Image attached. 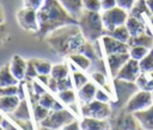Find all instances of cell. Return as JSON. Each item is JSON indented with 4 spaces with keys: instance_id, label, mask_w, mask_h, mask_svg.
<instances>
[{
    "instance_id": "cell-35",
    "label": "cell",
    "mask_w": 153,
    "mask_h": 130,
    "mask_svg": "<svg viewBox=\"0 0 153 130\" xmlns=\"http://www.w3.org/2000/svg\"><path fill=\"white\" fill-rule=\"evenodd\" d=\"M72 80H73V83L74 86L79 89L80 87H82L88 80L86 78L85 74H82L81 72H78V70H73V74H72Z\"/></svg>"
},
{
    "instance_id": "cell-57",
    "label": "cell",
    "mask_w": 153,
    "mask_h": 130,
    "mask_svg": "<svg viewBox=\"0 0 153 130\" xmlns=\"http://www.w3.org/2000/svg\"><path fill=\"white\" fill-rule=\"evenodd\" d=\"M152 98H153V92H152Z\"/></svg>"
},
{
    "instance_id": "cell-7",
    "label": "cell",
    "mask_w": 153,
    "mask_h": 130,
    "mask_svg": "<svg viewBox=\"0 0 153 130\" xmlns=\"http://www.w3.org/2000/svg\"><path fill=\"white\" fill-rule=\"evenodd\" d=\"M151 105H153V98L152 92L149 91H139L134 93L130 99L126 104V111L129 113H134L137 111H142L148 109Z\"/></svg>"
},
{
    "instance_id": "cell-49",
    "label": "cell",
    "mask_w": 153,
    "mask_h": 130,
    "mask_svg": "<svg viewBox=\"0 0 153 130\" xmlns=\"http://www.w3.org/2000/svg\"><path fill=\"white\" fill-rule=\"evenodd\" d=\"M31 86H32V89H33V92L35 93H37V94H39V95H42L43 93H45V89L43 88V86H41L37 81H31Z\"/></svg>"
},
{
    "instance_id": "cell-56",
    "label": "cell",
    "mask_w": 153,
    "mask_h": 130,
    "mask_svg": "<svg viewBox=\"0 0 153 130\" xmlns=\"http://www.w3.org/2000/svg\"><path fill=\"white\" fill-rule=\"evenodd\" d=\"M149 19H151V24H152V26H153V14L149 17Z\"/></svg>"
},
{
    "instance_id": "cell-54",
    "label": "cell",
    "mask_w": 153,
    "mask_h": 130,
    "mask_svg": "<svg viewBox=\"0 0 153 130\" xmlns=\"http://www.w3.org/2000/svg\"><path fill=\"white\" fill-rule=\"evenodd\" d=\"M147 1V5H148V8L151 11V13L153 14V0H146Z\"/></svg>"
},
{
    "instance_id": "cell-8",
    "label": "cell",
    "mask_w": 153,
    "mask_h": 130,
    "mask_svg": "<svg viewBox=\"0 0 153 130\" xmlns=\"http://www.w3.org/2000/svg\"><path fill=\"white\" fill-rule=\"evenodd\" d=\"M17 20L22 29L30 32H37L38 31V17L37 11L32 8L24 7L17 13Z\"/></svg>"
},
{
    "instance_id": "cell-24",
    "label": "cell",
    "mask_w": 153,
    "mask_h": 130,
    "mask_svg": "<svg viewBox=\"0 0 153 130\" xmlns=\"http://www.w3.org/2000/svg\"><path fill=\"white\" fill-rule=\"evenodd\" d=\"M104 35H108V36H111L114 37L115 39H118L121 42H124V43H128L129 41V37H130V33L124 25H121V26H117L115 27L114 30H109V31H104Z\"/></svg>"
},
{
    "instance_id": "cell-3",
    "label": "cell",
    "mask_w": 153,
    "mask_h": 130,
    "mask_svg": "<svg viewBox=\"0 0 153 130\" xmlns=\"http://www.w3.org/2000/svg\"><path fill=\"white\" fill-rule=\"evenodd\" d=\"M78 26L85 39L88 42H96L104 36V24L102 20V14L99 12H91L82 10L76 18Z\"/></svg>"
},
{
    "instance_id": "cell-18",
    "label": "cell",
    "mask_w": 153,
    "mask_h": 130,
    "mask_svg": "<svg viewBox=\"0 0 153 130\" xmlns=\"http://www.w3.org/2000/svg\"><path fill=\"white\" fill-rule=\"evenodd\" d=\"M20 98L18 95H7V97H0V111L11 114L19 105Z\"/></svg>"
},
{
    "instance_id": "cell-1",
    "label": "cell",
    "mask_w": 153,
    "mask_h": 130,
    "mask_svg": "<svg viewBox=\"0 0 153 130\" xmlns=\"http://www.w3.org/2000/svg\"><path fill=\"white\" fill-rule=\"evenodd\" d=\"M38 17V31L36 36L38 38H45L54 30L69 25L78 24L75 17H73L59 0H44L43 5L37 10Z\"/></svg>"
},
{
    "instance_id": "cell-9",
    "label": "cell",
    "mask_w": 153,
    "mask_h": 130,
    "mask_svg": "<svg viewBox=\"0 0 153 130\" xmlns=\"http://www.w3.org/2000/svg\"><path fill=\"white\" fill-rule=\"evenodd\" d=\"M140 74H141V69H140L139 61H136L134 58H129L122 66V68L118 70L116 79L128 81V82H135Z\"/></svg>"
},
{
    "instance_id": "cell-30",
    "label": "cell",
    "mask_w": 153,
    "mask_h": 130,
    "mask_svg": "<svg viewBox=\"0 0 153 130\" xmlns=\"http://www.w3.org/2000/svg\"><path fill=\"white\" fill-rule=\"evenodd\" d=\"M141 72H153V49H151L147 55L139 61Z\"/></svg>"
},
{
    "instance_id": "cell-37",
    "label": "cell",
    "mask_w": 153,
    "mask_h": 130,
    "mask_svg": "<svg viewBox=\"0 0 153 130\" xmlns=\"http://www.w3.org/2000/svg\"><path fill=\"white\" fill-rule=\"evenodd\" d=\"M55 101H56L55 98H54L50 93H48V92L43 93V94L41 95V98H39V104H41L42 106L49 109V110H51V107H53V105H54Z\"/></svg>"
},
{
    "instance_id": "cell-51",
    "label": "cell",
    "mask_w": 153,
    "mask_h": 130,
    "mask_svg": "<svg viewBox=\"0 0 153 130\" xmlns=\"http://www.w3.org/2000/svg\"><path fill=\"white\" fill-rule=\"evenodd\" d=\"M49 78H50V75H47V74H38V75H37V79H38L44 86H47Z\"/></svg>"
},
{
    "instance_id": "cell-46",
    "label": "cell",
    "mask_w": 153,
    "mask_h": 130,
    "mask_svg": "<svg viewBox=\"0 0 153 130\" xmlns=\"http://www.w3.org/2000/svg\"><path fill=\"white\" fill-rule=\"evenodd\" d=\"M102 2V10L105 11V10H110L115 6H117V1L116 0H100Z\"/></svg>"
},
{
    "instance_id": "cell-19",
    "label": "cell",
    "mask_w": 153,
    "mask_h": 130,
    "mask_svg": "<svg viewBox=\"0 0 153 130\" xmlns=\"http://www.w3.org/2000/svg\"><path fill=\"white\" fill-rule=\"evenodd\" d=\"M128 45L130 47H145L151 49L153 45V37L147 32H143L137 36H130L128 41Z\"/></svg>"
},
{
    "instance_id": "cell-43",
    "label": "cell",
    "mask_w": 153,
    "mask_h": 130,
    "mask_svg": "<svg viewBox=\"0 0 153 130\" xmlns=\"http://www.w3.org/2000/svg\"><path fill=\"white\" fill-rule=\"evenodd\" d=\"M116 1H117V6L124 8L126 11H130V8L133 7L136 0H116Z\"/></svg>"
},
{
    "instance_id": "cell-45",
    "label": "cell",
    "mask_w": 153,
    "mask_h": 130,
    "mask_svg": "<svg viewBox=\"0 0 153 130\" xmlns=\"http://www.w3.org/2000/svg\"><path fill=\"white\" fill-rule=\"evenodd\" d=\"M47 87L51 92H59V88H57V79H55V78H53L50 75V78L48 80V83H47Z\"/></svg>"
},
{
    "instance_id": "cell-52",
    "label": "cell",
    "mask_w": 153,
    "mask_h": 130,
    "mask_svg": "<svg viewBox=\"0 0 153 130\" xmlns=\"http://www.w3.org/2000/svg\"><path fill=\"white\" fill-rule=\"evenodd\" d=\"M63 109V106L56 100L55 103H54V105H53V107H51V110H55V111H57V110H62Z\"/></svg>"
},
{
    "instance_id": "cell-42",
    "label": "cell",
    "mask_w": 153,
    "mask_h": 130,
    "mask_svg": "<svg viewBox=\"0 0 153 130\" xmlns=\"http://www.w3.org/2000/svg\"><path fill=\"white\" fill-rule=\"evenodd\" d=\"M13 122L18 125V126H20L22 129H24V130H33V126H32V124H31V122L30 120H22V119H13Z\"/></svg>"
},
{
    "instance_id": "cell-38",
    "label": "cell",
    "mask_w": 153,
    "mask_h": 130,
    "mask_svg": "<svg viewBox=\"0 0 153 130\" xmlns=\"http://www.w3.org/2000/svg\"><path fill=\"white\" fill-rule=\"evenodd\" d=\"M19 85V83H18ZM18 85H10L0 87V97H7V95H18Z\"/></svg>"
},
{
    "instance_id": "cell-33",
    "label": "cell",
    "mask_w": 153,
    "mask_h": 130,
    "mask_svg": "<svg viewBox=\"0 0 153 130\" xmlns=\"http://www.w3.org/2000/svg\"><path fill=\"white\" fill-rule=\"evenodd\" d=\"M59 98L67 105L74 104L75 101V93L72 91V88L69 89H65V91H60L59 92Z\"/></svg>"
},
{
    "instance_id": "cell-53",
    "label": "cell",
    "mask_w": 153,
    "mask_h": 130,
    "mask_svg": "<svg viewBox=\"0 0 153 130\" xmlns=\"http://www.w3.org/2000/svg\"><path fill=\"white\" fill-rule=\"evenodd\" d=\"M4 20H5V16H4V10H2V6L0 5V24H4Z\"/></svg>"
},
{
    "instance_id": "cell-48",
    "label": "cell",
    "mask_w": 153,
    "mask_h": 130,
    "mask_svg": "<svg viewBox=\"0 0 153 130\" xmlns=\"http://www.w3.org/2000/svg\"><path fill=\"white\" fill-rule=\"evenodd\" d=\"M0 128H1V130H18L17 126H14L12 123H10V122H8L7 119H5V118L1 120Z\"/></svg>"
},
{
    "instance_id": "cell-2",
    "label": "cell",
    "mask_w": 153,
    "mask_h": 130,
    "mask_svg": "<svg viewBox=\"0 0 153 130\" xmlns=\"http://www.w3.org/2000/svg\"><path fill=\"white\" fill-rule=\"evenodd\" d=\"M45 41L55 54L63 56L79 52L86 42L78 24H69L54 30L45 37Z\"/></svg>"
},
{
    "instance_id": "cell-13",
    "label": "cell",
    "mask_w": 153,
    "mask_h": 130,
    "mask_svg": "<svg viewBox=\"0 0 153 130\" xmlns=\"http://www.w3.org/2000/svg\"><path fill=\"white\" fill-rule=\"evenodd\" d=\"M27 67V61H25L22 56L19 55H13L10 62V69L13 74V76L18 80L22 81L25 79V72Z\"/></svg>"
},
{
    "instance_id": "cell-44",
    "label": "cell",
    "mask_w": 153,
    "mask_h": 130,
    "mask_svg": "<svg viewBox=\"0 0 153 130\" xmlns=\"http://www.w3.org/2000/svg\"><path fill=\"white\" fill-rule=\"evenodd\" d=\"M94 99H97V100H99V101L108 103V101L110 100V97H109L103 89H97V92H96V98H94Z\"/></svg>"
},
{
    "instance_id": "cell-11",
    "label": "cell",
    "mask_w": 153,
    "mask_h": 130,
    "mask_svg": "<svg viewBox=\"0 0 153 130\" xmlns=\"http://www.w3.org/2000/svg\"><path fill=\"white\" fill-rule=\"evenodd\" d=\"M102 44H103V49L104 52L108 55L111 54H122V52H129V45L128 43L121 42L118 39H115L111 36L104 35L102 37Z\"/></svg>"
},
{
    "instance_id": "cell-50",
    "label": "cell",
    "mask_w": 153,
    "mask_h": 130,
    "mask_svg": "<svg viewBox=\"0 0 153 130\" xmlns=\"http://www.w3.org/2000/svg\"><path fill=\"white\" fill-rule=\"evenodd\" d=\"M7 37V30H6V26L5 24H0V45L5 42Z\"/></svg>"
},
{
    "instance_id": "cell-32",
    "label": "cell",
    "mask_w": 153,
    "mask_h": 130,
    "mask_svg": "<svg viewBox=\"0 0 153 130\" xmlns=\"http://www.w3.org/2000/svg\"><path fill=\"white\" fill-rule=\"evenodd\" d=\"M32 110H33V118H35V120H36L37 123H41L42 120H44V119L47 118V116H48L49 111H50L49 109H47V107L42 106L41 104H38V105L33 106V107H32Z\"/></svg>"
},
{
    "instance_id": "cell-41",
    "label": "cell",
    "mask_w": 153,
    "mask_h": 130,
    "mask_svg": "<svg viewBox=\"0 0 153 130\" xmlns=\"http://www.w3.org/2000/svg\"><path fill=\"white\" fill-rule=\"evenodd\" d=\"M92 79L98 85H100L103 87L106 86V78H105V75H104L103 72H94V73H92Z\"/></svg>"
},
{
    "instance_id": "cell-15",
    "label": "cell",
    "mask_w": 153,
    "mask_h": 130,
    "mask_svg": "<svg viewBox=\"0 0 153 130\" xmlns=\"http://www.w3.org/2000/svg\"><path fill=\"white\" fill-rule=\"evenodd\" d=\"M81 130H109L105 119H97L92 117H84L80 122Z\"/></svg>"
},
{
    "instance_id": "cell-29",
    "label": "cell",
    "mask_w": 153,
    "mask_h": 130,
    "mask_svg": "<svg viewBox=\"0 0 153 130\" xmlns=\"http://www.w3.org/2000/svg\"><path fill=\"white\" fill-rule=\"evenodd\" d=\"M79 52L84 54V55H85L86 57H88L91 61H98V54H97L94 47H93V45L91 44V42H88V41H86V42L84 43V45L81 47V49H80Z\"/></svg>"
},
{
    "instance_id": "cell-40",
    "label": "cell",
    "mask_w": 153,
    "mask_h": 130,
    "mask_svg": "<svg viewBox=\"0 0 153 130\" xmlns=\"http://www.w3.org/2000/svg\"><path fill=\"white\" fill-rule=\"evenodd\" d=\"M24 2V7L27 8H32V10H39V7L43 5L44 0H23Z\"/></svg>"
},
{
    "instance_id": "cell-17",
    "label": "cell",
    "mask_w": 153,
    "mask_h": 130,
    "mask_svg": "<svg viewBox=\"0 0 153 130\" xmlns=\"http://www.w3.org/2000/svg\"><path fill=\"white\" fill-rule=\"evenodd\" d=\"M97 87L93 82H90L87 81L82 87L79 88L78 91V97L79 99L82 101V104H86V103H90L92 101L94 98H96V92H97Z\"/></svg>"
},
{
    "instance_id": "cell-25",
    "label": "cell",
    "mask_w": 153,
    "mask_h": 130,
    "mask_svg": "<svg viewBox=\"0 0 153 130\" xmlns=\"http://www.w3.org/2000/svg\"><path fill=\"white\" fill-rule=\"evenodd\" d=\"M61 5L75 18L81 13L82 8V0H59Z\"/></svg>"
},
{
    "instance_id": "cell-55",
    "label": "cell",
    "mask_w": 153,
    "mask_h": 130,
    "mask_svg": "<svg viewBox=\"0 0 153 130\" xmlns=\"http://www.w3.org/2000/svg\"><path fill=\"white\" fill-rule=\"evenodd\" d=\"M39 130H55V129H50V128H47V126H41Z\"/></svg>"
},
{
    "instance_id": "cell-27",
    "label": "cell",
    "mask_w": 153,
    "mask_h": 130,
    "mask_svg": "<svg viewBox=\"0 0 153 130\" xmlns=\"http://www.w3.org/2000/svg\"><path fill=\"white\" fill-rule=\"evenodd\" d=\"M68 73H69L68 66L65 64V63H59V64H54L53 66L51 72H50V75L53 78L60 80V79H63V78L68 76Z\"/></svg>"
},
{
    "instance_id": "cell-28",
    "label": "cell",
    "mask_w": 153,
    "mask_h": 130,
    "mask_svg": "<svg viewBox=\"0 0 153 130\" xmlns=\"http://www.w3.org/2000/svg\"><path fill=\"white\" fill-rule=\"evenodd\" d=\"M33 61V64L37 69V73L38 74H47V75H50V72H51V63L49 61H45V60H39V58H32Z\"/></svg>"
},
{
    "instance_id": "cell-21",
    "label": "cell",
    "mask_w": 153,
    "mask_h": 130,
    "mask_svg": "<svg viewBox=\"0 0 153 130\" xmlns=\"http://www.w3.org/2000/svg\"><path fill=\"white\" fill-rule=\"evenodd\" d=\"M143 14H147L148 17L152 16V13H151V11L148 8L147 1L146 0H136L135 4L133 5V7L129 11V16H133V17H136V18L142 19V16Z\"/></svg>"
},
{
    "instance_id": "cell-20",
    "label": "cell",
    "mask_w": 153,
    "mask_h": 130,
    "mask_svg": "<svg viewBox=\"0 0 153 130\" xmlns=\"http://www.w3.org/2000/svg\"><path fill=\"white\" fill-rule=\"evenodd\" d=\"M135 83L141 91L153 92V72H141Z\"/></svg>"
},
{
    "instance_id": "cell-39",
    "label": "cell",
    "mask_w": 153,
    "mask_h": 130,
    "mask_svg": "<svg viewBox=\"0 0 153 130\" xmlns=\"http://www.w3.org/2000/svg\"><path fill=\"white\" fill-rule=\"evenodd\" d=\"M73 80L69 78V76H66L63 79H60L57 80V88H59V92L60 91H65V89H69L72 88L73 86Z\"/></svg>"
},
{
    "instance_id": "cell-47",
    "label": "cell",
    "mask_w": 153,
    "mask_h": 130,
    "mask_svg": "<svg viewBox=\"0 0 153 130\" xmlns=\"http://www.w3.org/2000/svg\"><path fill=\"white\" fill-rule=\"evenodd\" d=\"M61 130H81V128H80V122H78V120H73V122H71V123H68L67 125H65Z\"/></svg>"
},
{
    "instance_id": "cell-36",
    "label": "cell",
    "mask_w": 153,
    "mask_h": 130,
    "mask_svg": "<svg viewBox=\"0 0 153 130\" xmlns=\"http://www.w3.org/2000/svg\"><path fill=\"white\" fill-rule=\"evenodd\" d=\"M37 69L33 64L32 58L27 61V67H26V72H25V81H32L33 79H37Z\"/></svg>"
},
{
    "instance_id": "cell-34",
    "label": "cell",
    "mask_w": 153,
    "mask_h": 130,
    "mask_svg": "<svg viewBox=\"0 0 153 130\" xmlns=\"http://www.w3.org/2000/svg\"><path fill=\"white\" fill-rule=\"evenodd\" d=\"M82 8L91 12H99L102 10L100 0H82Z\"/></svg>"
},
{
    "instance_id": "cell-5",
    "label": "cell",
    "mask_w": 153,
    "mask_h": 130,
    "mask_svg": "<svg viewBox=\"0 0 153 130\" xmlns=\"http://www.w3.org/2000/svg\"><path fill=\"white\" fill-rule=\"evenodd\" d=\"M128 17H129L128 12L124 8L120 7V6H115V7L110 8V10L103 11L102 20H103L105 31L114 30L117 26L124 25L127 19H128Z\"/></svg>"
},
{
    "instance_id": "cell-16",
    "label": "cell",
    "mask_w": 153,
    "mask_h": 130,
    "mask_svg": "<svg viewBox=\"0 0 153 130\" xmlns=\"http://www.w3.org/2000/svg\"><path fill=\"white\" fill-rule=\"evenodd\" d=\"M126 26L130 33V36H137L141 35L143 32H146V25L143 23V19L129 16L127 21H126Z\"/></svg>"
},
{
    "instance_id": "cell-26",
    "label": "cell",
    "mask_w": 153,
    "mask_h": 130,
    "mask_svg": "<svg viewBox=\"0 0 153 130\" xmlns=\"http://www.w3.org/2000/svg\"><path fill=\"white\" fill-rule=\"evenodd\" d=\"M68 57H69V60L72 61L73 64H75L76 67H79V68L82 69V70L88 69L90 66H91V62H92L88 57H86V56H85L84 54H81V52H74V54H71Z\"/></svg>"
},
{
    "instance_id": "cell-31",
    "label": "cell",
    "mask_w": 153,
    "mask_h": 130,
    "mask_svg": "<svg viewBox=\"0 0 153 130\" xmlns=\"http://www.w3.org/2000/svg\"><path fill=\"white\" fill-rule=\"evenodd\" d=\"M148 48H145V47H130L129 48V55H130V58H134L136 61H140L142 60L147 52H148Z\"/></svg>"
},
{
    "instance_id": "cell-12",
    "label": "cell",
    "mask_w": 153,
    "mask_h": 130,
    "mask_svg": "<svg viewBox=\"0 0 153 130\" xmlns=\"http://www.w3.org/2000/svg\"><path fill=\"white\" fill-rule=\"evenodd\" d=\"M130 58L129 52H122V54H111L106 56V62H108V67L110 70V74L116 78L118 70L122 68V66Z\"/></svg>"
},
{
    "instance_id": "cell-23",
    "label": "cell",
    "mask_w": 153,
    "mask_h": 130,
    "mask_svg": "<svg viewBox=\"0 0 153 130\" xmlns=\"http://www.w3.org/2000/svg\"><path fill=\"white\" fill-rule=\"evenodd\" d=\"M12 119H22V120H30V111H29V106L25 99H22L18 107L11 113L8 114Z\"/></svg>"
},
{
    "instance_id": "cell-14",
    "label": "cell",
    "mask_w": 153,
    "mask_h": 130,
    "mask_svg": "<svg viewBox=\"0 0 153 130\" xmlns=\"http://www.w3.org/2000/svg\"><path fill=\"white\" fill-rule=\"evenodd\" d=\"M133 116L145 130H153V105H151L146 110L134 112Z\"/></svg>"
},
{
    "instance_id": "cell-10",
    "label": "cell",
    "mask_w": 153,
    "mask_h": 130,
    "mask_svg": "<svg viewBox=\"0 0 153 130\" xmlns=\"http://www.w3.org/2000/svg\"><path fill=\"white\" fill-rule=\"evenodd\" d=\"M115 88L117 93V100L120 101V106L123 104H127V101L130 99V97L136 93L139 87L136 86L135 82H128L123 80H118L115 78ZM117 105V106H118Z\"/></svg>"
},
{
    "instance_id": "cell-4",
    "label": "cell",
    "mask_w": 153,
    "mask_h": 130,
    "mask_svg": "<svg viewBox=\"0 0 153 130\" xmlns=\"http://www.w3.org/2000/svg\"><path fill=\"white\" fill-rule=\"evenodd\" d=\"M75 119L74 114L71 113L68 110H50L47 118L44 120H42L39 123L41 126H47L50 129H55V130H61L65 125H67L68 123L73 122Z\"/></svg>"
},
{
    "instance_id": "cell-22",
    "label": "cell",
    "mask_w": 153,
    "mask_h": 130,
    "mask_svg": "<svg viewBox=\"0 0 153 130\" xmlns=\"http://www.w3.org/2000/svg\"><path fill=\"white\" fill-rule=\"evenodd\" d=\"M19 82L20 81H18L13 76V74L10 69V63H7L0 68V87L10 86V85H18Z\"/></svg>"
},
{
    "instance_id": "cell-6",
    "label": "cell",
    "mask_w": 153,
    "mask_h": 130,
    "mask_svg": "<svg viewBox=\"0 0 153 130\" xmlns=\"http://www.w3.org/2000/svg\"><path fill=\"white\" fill-rule=\"evenodd\" d=\"M82 117H92L97 119H106L111 114V109L108 103L93 99L90 103L82 104L80 110Z\"/></svg>"
}]
</instances>
